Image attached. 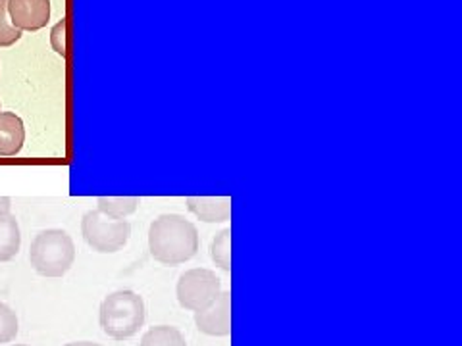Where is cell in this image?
<instances>
[{
	"instance_id": "4fadbf2b",
	"label": "cell",
	"mask_w": 462,
	"mask_h": 346,
	"mask_svg": "<svg viewBox=\"0 0 462 346\" xmlns=\"http://www.w3.org/2000/svg\"><path fill=\"white\" fill-rule=\"evenodd\" d=\"M210 256L214 260V264L220 269L231 271V229L229 227L222 229L220 233L214 237Z\"/></svg>"
},
{
	"instance_id": "8fae6325",
	"label": "cell",
	"mask_w": 462,
	"mask_h": 346,
	"mask_svg": "<svg viewBox=\"0 0 462 346\" xmlns=\"http://www.w3.org/2000/svg\"><path fill=\"white\" fill-rule=\"evenodd\" d=\"M139 346H187V342L178 327L156 325L143 335Z\"/></svg>"
},
{
	"instance_id": "6da1fadb",
	"label": "cell",
	"mask_w": 462,
	"mask_h": 346,
	"mask_svg": "<svg viewBox=\"0 0 462 346\" xmlns=\"http://www.w3.org/2000/svg\"><path fill=\"white\" fill-rule=\"evenodd\" d=\"M200 247L197 227L181 214H162L151 223L149 250L164 266H180L197 256Z\"/></svg>"
},
{
	"instance_id": "ac0fdd59",
	"label": "cell",
	"mask_w": 462,
	"mask_h": 346,
	"mask_svg": "<svg viewBox=\"0 0 462 346\" xmlns=\"http://www.w3.org/2000/svg\"><path fill=\"white\" fill-rule=\"evenodd\" d=\"M66 346H100V344L91 342V341H76V342H68Z\"/></svg>"
},
{
	"instance_id": "30bf717a",
	"label": "cell",
	"mask_w": 462,
	"mask_h": 346,
	"mask_svg": "<svg viewBox=\"0 0 462 346\" xmlns=\"http://www.w3.org/2000/svg\"><path fill=\"white\" fill-rule=\"evenodd\" d=\"M22 247V233L16 215L0 210V262H10Z\"/></svg>"
},
{
	"instance_id": "3957f363",
	"label": "cell",
	"mask_w": 462,
	"mask_h": 346,
	"mask_svg": "<svg viewBox=\"0 0 462 346\" xmlns=\"http://www.w3.org/2000/svg\"><path fill=\"white\" fill-rule=\"evenodd\" d=\"M143 296L134 291H116L108 295L98 310V323L116 341H125L139 333L144 323Z\"/></svg>"
},
{
	"instance_id": "e0dca14e",
	"label": "cell",
	"mask_w": 462,
	"mask_h": 346,
	"mask_svg": "<svg viewBox=\"0 0 462 346\" xmlns=\"http://www.w3.org/2000/svg\"><path fill=\"white\" fill-rule=\"evenodd\" d=\"M10 206H12V200L8 196H0V210L10 212Z\"/></svg>"
},
{
	"instance_id": "2e32d148",
	"label": "cell",
	"mask_w": 462,
	"mask_h": 346,
	"mask_svg": "<svg viewBox=\"0 0 462 346\" xmlns=\"http://www.w3.org/2000/svg\"><path fill=\"white\" fill-rule=\"evenodd\" d=\"M66 18H62L51 32V45L62 58L66 56Z\"/></svg>"
},
{
	"instance_id": "7c38bea8",
	"label": "cell",
	"mask_w": 462,
	"mask_h": 346,
	"mask_svg": "<svg viewBox=\"0 0 462 346\" xmlns=\"http://www.w3.org/2000/svg\"><path fill=\"white\" fill-rule=\"evenodd\" d=\"M98 210L114 218H127L139 208V196H98Z\"/></svg>"
},
{
	"instance_id": "5b68a950",
	"label": "cell",
	"mask_w": 462,
	"mask_h": 346,
	"mask_svg": "<svg viewBox=\"0 0 462 346\" xmlns=\"http://www.w3.org/2000/svg\"><path fill=\"white\" fill-rule=\"evenodd\" d=\"M222 293V281L212 269L195 268L185 271L178 281L176 295L180 306L191 312L205 310Z\"/></svg>"
},
{
	"instance_id": "5bb4252c",
	"label": "cell",
	"mask_w": 462,
	"mask_h": 346,
	"mask_svg": "<svg viewBox=\"0 0 462 346\" xmlns=\"http://www.w3.org/2000/svg\"><path fill=\"white\" fill-rule=\"evenodd\" d=\"M20 323H18V315L5 302H0V344L3 342H12L18 337Z\"/></svg>"
},
{
	"instance_id": "8992f818",
	"label": "cell",
	"mask_w": 462,
	"mask_h": 346,
	"mask_svg": "<svg viewBox=\"0 0 462 346\" xmlns=\"http://www.w3.org/2000/svg\"><path fill=\"white\" fill-rule=\"evenodd\" d=\"M195 325L208 337H227L231 333V293L222 291L210 306L195 312Z\"/></svg>"
},
{
	"instance_id": "9c48e42d",
	"label": "cell",
	"mask_w": 462,
	"mask_h": 346,
	"mask_svg": "<svg viewBox=\"0 0 462 346\" xmlns=\"http://www.w3.org/2000/svg\"><path fill=\"white\" fill-rule=\"evenodd\" d=\"M25 142V127L20 115L0 112V156H16Z\"/></svg>"
},
{
	"instance_id": "d6986e66",
	"label": "cell",
	"mask_w": 462,
	"mask_h": 346,
	"mask_svg": "<svg viewBox=\"0 0 462 346\" xmlns=\"http://www.w3.org/2000/svg\"><path fill=\"white\" fill-rule=\"evenodd\" d=\"M16 346H25V344H16Z\"/></svg>"
},
{
	"instance_id": "9a60e30c",
	"label": "cell",
	"mask_w": 462,
	"mask_h": 346,
	"mask_svg": "<svg viewBox=\"0 0 462 346\" xmlns=\"http://www.w3.org/2000/svg\"><path fill=\"white\" fill-rule=\"evenodd\" d=\"M22 39V32L12 25L8 16V0H0V47H12Z\"/></svg>"
},
{
	"instance_id": "7a4b0ae2",
	"label": "cell",
	"mask_w": 462,
	"mask_h": 346,
	"mask_svg": "<svg viewBox=\"0 0 462 346\" xmlns=\"http://www.w3.org/2000/svg\"><path fill=\"white\" fill-rule=\"evenodd\" d=\"M29 262L42 278H62L76 262V244L64 229L37 233L29 249Z\"/></svg>"
},
{
	"instance_id": "52a82bcc",
	"label": "cell",
	"mask_w": 462,
	"mask_h": 346,
	"mask_svg": "<svg viewBox=\"0 0 462 346\" xmlns=\"http://www.w3.org/2000/svg\"><path fill=\"white\" fill-rule=\"evenodd\" d=\"M8 16L20 32H39L51 20V0H8Z\"/></svg>"
},
{
	"instance_id": "277c9868",
	"label": "cell",
	"mask_w": 462,
	"mask_h": 346,
	"mask_svg": "<svg viewBox=\"0 0 462 346\" xmlns=\"http://www.w3.org/2000/svg\"><path fill=\"white\" fill-rule=\"evenodd\" d=\"M81 235L95 252L114 254L122 250L132 237V223L125 218H114L100 210H91L81 220Z\"/></svg>"
},
{
	"instance_id": "ba28073f",
	"label": "cell",
	"mask_w": 462,
	"mask_h": 346,
	"mask_svg": "<svg viewBox=\"0 0 462 346\" xmlns=\"http://www.w3.org/2000/svg\"><path fill=\"white\" fill-rule=\"evenodd\" d=\"M187 210L205 223H224L231 220V196H189Z\"/></svg>"
}]
</instances>
